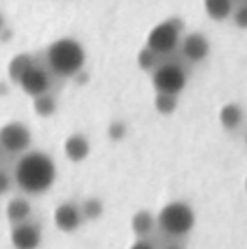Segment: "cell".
Masks as SVG:
<instances>
[{
  "mask_svg": "<svg viewBox=\"0 0 247 249\" xmlns=\"http://www.w3.org/2000/svg\"><path fill=\"white\" fill-rule=\"evenodd\" d=\"M35 65H36L35 58H33L29 53H19V55L12 56V60L9 62V67H7L9 77H11L14 82L19 84V80L22 79V75H24L29 69H33Z\"/></svg>",
  "mask_w": 247,
  "mask_h": 249,
  "instance_id": "16",
  "label": "cell"
},
{
  "mask_svg": "<svg viewBox=\"0 0 247 249\" xmlns=\"http://www.w3.org/2000/svg\"><path fill=\"white\" fill-rule=\"evenodd\" d=\"M103 212L104 205L99 198H87L80 205V213H82V218H86V220H97L103 215Z\"/></svg>",
  "mask_w": 247,
  "mask_h": 249,
  "instance_id": "19",
  "label": "cell"
},
{
  "mask_svg": "<svg viewBox=\"0 0 247 249\" xmlns=\"http://www.w3.org/2000/svg\"><path fill=\"white\" fill-rule=\"evenodd\" d=\"M33 107H35V113L38 114V116L50 118L52 114H55V111H56V99L52 94H43V96H39V97H35Z\"/></svg>",
  "mask_w": 247,
  "mask_h": 249,
  "instance_id": "17",
  "label": "cell"
},
{
  "mask_svg": "<svg viewBox=\"0 0 247 249\" xmlns=\"http://www.w3.org/2000/svg\"><path fill=\"white\" fill-rule=\"evenodd\" d=\"M155 227H157V218L148 210H138L131 217V231L137 237H147L154 232Z\"/></svg>",
  "mask_w": 247,
  "mask_h": 249,
  "instance_id": "14",
  "label": "cell"
},
{
  "mask_svg": "<svg viewBox=\"0 0 247 249\" xmlns=\"http://www.w3.org/2000/svg\"><path fill=\"white\" fill-rule=\"evenodd\" d=\"M152 84L157 92L177 96L188 84V73L177 62L159 63L157 69L152 72Z\"/></svg>",
  "mask_w": 247,
  "mask_h": 249,
  "instance_id": "5",
  "label": "cell"
},
{
  "mask_svg": "<svg viewBox=\"0 0 247 249\" xmlns=\"http://www.w3.org/2000/svg\"><path fill=\"white\" fill-rule=\"evenodd\" d=\"M179 46H181L182 56L191 63L203 62L210 53V41L201 33H189Z\"/></svg>",
  "mask_w": 247,
  "mask_h": 249,
  "instance_id": "9",
  "label": "cell"
},
{
  "mask_svg": "<svg viewBox=\"0 0 247 249\" xmlns=\"http://www.w3.org/2000/svg\"><path fill=\"white\" fill-rule=\"evenodd\" d=\"M5 29V18H4V14H0V33L4 31Z\"/></svg>",
  "mask_w": 247,
  "mask_h": 249,
  "instance_id": "27",
  "label": "cell"
},
{
  "mask_svg": "<svg viewBox=\"0 0 247 249\" xmlns=\"http://www.w3.org/2000/svg\"><path fill=\"white\" fill-rule=\"evenodd\" d=\"M194 210L186 201H171L157 215V227L169 237H184L194 227Z\"/></svg>",
  "mask_w": 247,
  "mask_h": 249,
  "instance_id": "3",
  "label": "cell"
},
{
  "mask_svg": "<svg viewBox=\"0 0 247 249\" xmlns=\"http://www.w3.org/2000/svg\"><path fill=\"white\" fill-rule=\"evenodd\" d=\"M159 60H160V56H159L157 53L152 52L148 46H143L137 55L138 67H140L141 70H145V72H154V70L157 69L159 63H160Z\"/></svg>",
  "mask_w": 247,
  "mask_h": 249,
  "instance_id": "18",
  "label": "cell"
},
{
  "mask_svg": "<svg viewBox=\"0 0 247 249\" xmlns=\"http://www.w3.org/2000/svg\"><path fill=\"white\" fill-rule=\"evenodd\" d=\"M41 239L43 234L38 224H33L28 220L12 227L11 242L14 249H38L41 244Z\"/></svg>",
  "mask_w": 247,
  "mask_h": 249,
  "instance_id": "7",
  "label": "cell"
},
{
  "mask_svg": "<svg viewBox=\"0 0 247 249\" xmlns=\"http://www.w3.org/2000/svg\"><path fill=\"white\" fill-rule=\"evenodd\" d=\"M155 109L160 114H172L177 107V96H171V94H155Z\"/></svg>",
  "mask_w": 247,
  "mask_h": 249,
  "instance_id": "20",
  "label": "cell"
},
{
  "mask_svg": "<svg viewBox=\"0 0 247 249\" xmlns=\"http://www.w3.org/2000/svg\"><path fill=\"white\" fill-rule=\"evenodd\" d=\"M46 62L53 73L60 77H75L86 63V50L77 39L60 38L46 50Z\"/></svg>",
  "mask_w": 247,
  "mask_h": 249,
  "instance_id": "2",
  "label": "cell"
},
{
  "mask_svg": "<svg viewBox=\"0 0 247 249\" xmlns=\"http://www.w3.org/2000/svg\"><path fill=\"white\" fill-rule=\"evenodd\" d=\"M232 21L239 29H247V4H240L239 7L233 9Z\"/></svg>",
  "mask_w": 247,
  "mask_h": 249,
  "instance_id": "22",
  "label": "cell"
},
{
  "mask_svg": "<svg viewBox=\"0 0 247 249\" xmlns=\"http://www.w3.org/2000/svg\"><path fill=\"white\" fill-rule=\"evenodd\" d=\"M246 145H247V133H246Z\"/></svg>",
  "mask_w": 247,
  "mask_h": 249,
  "instance_id": "28",
  "label": "cell"
},
{
  "mask_svg": "<svg viewBox=\"0 0 247 249\" xmlns=\"http://www.w3.org/2000/svg\"><path fill=\"white\" fill-rule=\"evenodd\" d=\"M246 191H247V179H246Z\"/></svg>",
  "mask_w": 247,
  "mask_h": 249,
  "instance_id": "29",
  "label": "cell"
},
{
  "mask_svg": "<svg viewBox=\"0 0 247 249\" xmlns=\"http://www.w3.org/2000/svg\"><path fill=\"white\" fill-rule=\"evenodd\" d=\"M126 123H123L121 120H114L107 126V137H109L113 142H120L126 137Z\"/></svg>",
  "mask_w": 247,
  "mask_h": 249,
  "instance_id": "21",
  "label": "cell"
},
{
  "mask_svg": "<svg viewBox=\"0 0 247 249\" xmlns=\"http://www.w3.org/2000/svg\"><path fill=\"white\" fill-rule=\"evenodd\" d=\"M205 11L208 14V18H212L213 21L222 22L225 19L232 18L233 12V0H203Z\"/></svg>",
  "mask_w": 247,
  "mask_h": 249,
  "instance_id": "15",
  "label": "cell"
},
{
  "mask_svg": "<svg viewBox=\"0 0 247 249\" xmlns=\"http://www.w3.org/2000/svg\"><path fill=\"white\" fill-rule=\"evenodd\" d=\"M82 213H80V207L73 203H62L55 208L53 213V222H55L56 229L62 232H73L80 227L82 224Z\"/></svg>",
  "mask_w": 247,
  "mask_h": 249,
  "instance_id": "10",
  "label": "cell"
},
{
  "mask_svg": "<svg viewBox=\"0 0 247 249\" xmlns=\"http://www.w3.org/2000/svg\"><path fill=\"white\" fill-rule=\"evenodd\" d=\"M12 186V178L11 174L7 173L5 169H0V196L5 193H9Z\"/></svg>",
  "mask_w": 247,
  "mask_h": 249,
  "instance_id": "23",
  "label": "cell"
},
{
  "mask_svg": "<svg viewBox=\"0 0 247 249\" xmlns=\"http://www.w3.org/2000/svg\"><path fill=\"white\" fill-rule=\"evenodd\" d=\"M181 19H167L159 22L155 28L150 29L147 36V46L159 56H167L177 50L181 45Z\"/></svg>",
  "mask_w": 247,
  "mask_h": 249,
  "instance_id": "4",
  "label": "cell"
},
{
  "mask_svg": "<svg viewBox=\"0 0 247 249\" xmlns=\"http://www.w3.org/2000/svg\"><path fill=\"white\" fill-rule=\"evenodd\" d=\"M162 249H184V248H182L179 242H169V244H165Z\"/></svg>",
  "mask_w": 247,
  "mask_h": 249,
  "instance_id": "26",
  "label": "cell"
},
{
  "mask_svg": "<svg viewBox=\"0 0 247 249\" xmlns=\"http://www.w3.org/2000/svg\"><path fill=\"white\" fill-rule=\"evenodd\" d=\"M31 210H33L31 203H29L26 198L16 196L7 203L5 215H7V220L11 222L12 225H19V224H22V222L29 220V217H31Z\"/></svg>",
  "mask_w": 247,
  "mask_h": 249,
  "instance_id": "12",
  "label": "cell"
},
{
  "mask_svg": "<svg viewBox=\"0 0 247 249\" xmlns=\"http://www.w3.org/2000/svg\"><path fill=\"white\" fill-rule=\"evenodd\" d=\"M31 145V130L21 121H11L0 128V147L9 154H24Z\"/></svg>",
  "mask_w": 247,
  "mask_h": 249,
  "instance_id": "6",
  "label": "cell"
},
{
  "mask_svg": "<svg viewBox=\"0 0 247 249\" xmlns=\"http://www.w3.org/2000/svg\"><path fill=\"white\" fill-rule=\"evenodd\" d=\"M218 120L222 123V126L229 132H233L242 124L244 121V111L237 103H227L225 106H222L218 113Z\"/></svg>",
  "mask_w": 247,
  "mask_h": 249,
  "instance_id": "13",
  "label": "cell"
},
{
  "mask_svg": "<svg viewBox=\"0 0 247 249\" xmlns=\"http://www.w3.org/2000/svg\"><path fill=\"white\" fill-rule=\"evenodd\" d=\"M130 249H155V248L148 241H143V239H140V241L135 242V244L131 246Z\"/></svg>",
  "mask_w": 247,
  "mask_h": 249,
  "instance_id": "24",
  "label": "cell"
},
{
  "mask_svg": "<svg viewBox=\"0 0 247 249\" xmlns=\"http://www.w3.org/2000/svg\"><path fill=\"white\" fill-rule=\"evenodd\" d=\"M56 166L45 152L33 150L19 157L14 169V181L26 195H43L55 184Z\"/></svg>",
  "mask_w": 247,
  "mask_h": 249,
  "instance_id": "1",
  "label": "cell"
},
{
  "mask_svg": "<svg viewBox=\"0 0 247 249\" xmlns=\"http://www.w3.org/2000/svg\"><path fill=\"white\" fill-rule=\"evenodd\" d=\"M19 86L28 96H31L35 99V97H39L43 94H48L52 79H50L48 72L45 69L35 65L22 75V79L19 80Z\"/></svg>",
  "mask_w": 247,
  "mask_h": 249,
  "instance_id": "8",
  "label": "cell"
},
{
  "mask_svg": "<svg viewBox=\"0 0 247 249\" xmlns=\"http://www.w3.org/2000/svg\"><path fill=\"white\" fill-rule=\"evenodd\" d=\"M11 38H12V31H11V29L5 28L4 31L0 33V39H4V41H7V39H11Z\"/></svg>",
  "mask_w": 247,
  "mask_h": 249,
  "instance_id": "25",
  "label": "cell"
},
{
  "mask_svg": "<svg viewBox=\"0 0 247 249\" xmlns=\"http://www.w3.org/2000/svg\"><path fill=\"white\" fill-rule=\"evenodd\" d=\"M63 150H65V156L69 157V160H72V162H82L89 156L90 143L87 140V137L82 135V133H72L65 140V143H63Z\"/></svg>",
  "mask_w": 247,
  "mask_h": 249,
  "instance_id": "11",
  "label": "cell"
}]
</instances>
